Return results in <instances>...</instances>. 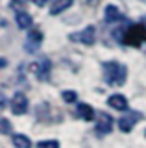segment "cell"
<instances>
[{"mask_svg":"<svg viewBox=\"0 0 146 148\" xmlns=\"http://www.w3.org/2000/svg\"><path fill=\"white\" fill-rule=\"evenodd\" d=\"M76 113H78V117H80V119L89 120V122L94 119V109L91 108L89 104H78V109H76Z\"/></svg>","mask_w":146,"mask_h":148,"instance_id":"cell-11","label":"cell"},{"mask_svg":"<svg viewBox=\"0 0 146 148\" xmlns=\"http://www.w3.org/2000/svg\"><path fill=\"white\" fill-rule=\"evenodd\" d=\"M68 39L70 41H78V43H83V45H94V28L93 26H87L85 30H81L78 32V34H72V35H68Z\"/></svg>","mask_w":146,"mask_h":148,"instance_id":"cell-3","label":"cell"},{"mask_svg":"<svg viewBox=\"0 0 146 148\" xmlns=\"http://www.w3.org/2000/svg\"><path fill=\"white\" fill-rule=\"evenodd\" d=\"M13 145L17 148H31V141L26 135H22V133H15L13 135Z\"/></svg>","mask_w":146,"mask_h":148,"instance_id":"cell-14","label":"cell"},{"mask_svg":"<svg viewBox=\"0 0 146 148\" xmlns=\"http://www.w3.org/2000/svg\"><path fill=\"white\" fill-rule=\"evenodd\" d=\"M144 41H146V26H143V24L130 26L126 30L124 37H122V43L130 45V46H139L141 43H144Z\"/></svg>","mask_w":146,"mask_h":148,"instance_id":"cell-2","label":"cell"},{"mask_svg":"<svg viewBox=\"0 0 146 148\" xmlns=\"http://www.w3.org/2000/svg\"><path fill=\"white\" fill-rule=\"evenodd\" d=\"M104 18H106V22H117L122 18V13L118 11L117 6H113V4H109L106 8V11H104Z\"/></svg>","mask_w":146,"mask_h":148,"instance_id":"cell-10","label":"cell"},{"mask_svg":"<svg viewBox=\"0 0 146 148\" xmlns=\"http://www.w3.org/2000/svg\"><path fill=\"white\" fill-rule=\"evenodd\" d=\"M4 67H6V59L0 58V69H4Z\"/></svg>","mask_w":146,"mask_h":148,"instance_id":"cell-19","label":"cell"},{"mask_svg":"<svg viewBox=\"0 0 146 148\" xmlns=\"http://www.w3.org/2000/svg\"><path fill=\"white\" fill-rule=\"evenodd\" d=\"M76 98H78V95H76L74 91H65L63 92V100L65 102H76Z\"/></svg>","mask_w":146,"mask_h":148,"instance_id":"cell-17","label":"cell"},{"mask_svg":"<svg viewBox=\"0 0 146 148\" xmlns=\"http://www.w3.org/2000/svg\"><path fill=\"white\" fill-rule=\"evenodd\" d=\"M107 104H109V108H113V109L128 111V100H126V96H122V95H113V96H109Z\"/></svg>","mask_w":146,"mask_h":148,"instance_id":"cell-7","label":"cell"},{"mask_svg":"<svg viewBox=\"0 0 146 148\" xmlns=\"http://www.w3.org/2000/svg\"><path fill=\"white\" fill-rule=\"evenodd\" d=\"M17 26H19L20 30L30 28V26H31V17H30L26 11H19V13H17Z\"/></svg>","mask_w":146,"mask_h":148,"instance_id":"cell-13","label":"cell"},{"mask_svg":"<svg viewBox=\"0 0 146 148\" xmlns=\"http://www.w3.org/2000/svg\"><path fill=\"white\" fill-rule=\"evenodd\" d=\"M33 2L37 4V6H41V8H43V6H46V4L50 2V0H33Z\"/></svg>","mask_w":146,"mask_h":148,"instance_id":"cell-18","label":"cell"},{"mask_svg":"<svg viewBox=\"0 0 146 148\" xmlns=\"http://www.w3.org/2000/svg\"><path fill=\"white\" fill-rule=\"evenodd\" d=\"M72 2H74V0H56V2L52 4V8H50V13H52V15H59V13H63L65 9L70 8Z\"/></svg>","mask_w":146,"mask_h":148,"instance_id":"cell-12","label":"cell"},{"mask_svg":"<svg viewBox=\"0 0 146 148\" xmlns=\"http://www.w3.org/2000/svg\"><path fill=\"white\" fill-rule=\"evenodd\" d=\"M50 67H52V65H50L48 59H41V61H35L33 65H31L30 71L33 72L39 80H46L48 74H50Z\"/></svg>","mask_w":146,"mask_h":148,"instance_id":"cell-5","label":"cell"},{"mask_svg":"<svg viewBox=\"0 0 146 148\" xmlns=\"http://www.w3.org/2000/svg\"><path fill=\"white\" fill-rule=\"evenodd\" d=\"M141 115H137V113H131V115H128V117L124 119H120V122H118V128H120V132H131V128L135 126V120L139 119Z\"/></svg>","mask_w":146,"mask_h":148,"instance_id":"cell-9","label":"cell"},{"mask_svg":"<svg viewBox=\"0 0 146 148\" xmlns=\"http://www.w3.org/2000/svg\"><path fill=\"white\" fill-rule=\"evenodd\" d=\"M111 128H113V119L109 117V115L102 113V115H100V122H98V126H96V132L104 135V133L111 132Z\"/></svg>","mask_w":146,"mask_h":148,"instance_id":"cell-8","label":"cell"},{"mask_svg":"<svg viewBox=\"0 0 146 148\" xmlns=\"http://www.w3.org/2000/svg\"><path fill=\"white\" fill-rule=\"evenodd\" d=\"M0 133H11V122L8 119H0Z\"/></svg>","mask_w":146,"mask_h":148,"instance_id":"cell-15","label":"cell"},{"mask_svg":"<svg viewBox=\"0 0 146 148\" xmlns=\"http://www.w3.org/2000/svg\"><path fill=\"white\" fill-rule=\"evenodd\" d=\"M11 111L15 115H24L28 111V98L22 92H15V96L11 98Z\"/></svg>","mask_w":146,"mask_h":148,"instance_id":"cell-4","label":"cell"},{"mask_svg":"<svg viewBox=\"0 0 146 148\" xmlns=\"http://www.w3.org/2000/svg\"><path fill=\"white\" fill-rule=\"evenodd\" d=\"M41 41H43V34H41L39 30L30 32V34H28V39H26V45H24L26 52H35V50L39 48Z\"/></svg>","mask_w":146,"mask_h":148,"instance_id":"cell-6","label":"cell"},{"mask_svg":"<svg viewBox=\"0 0 146 148\" xmlns=\"http://www.w3.org/2000/svg\"><path fill=\"white\" fill-rule=\"evenodd\" d=\"M126 74H128V69L124 65H120L117 61L104 63V76H106V82L109 85H124Z\"/></svg>","mask_w":146,"mask_h":148,"instance_id":"cell-1","label":"cell"},{"mask_svg":"<svg viewBox=\"0 0 146 148\" xmlns=\"http://www.w3.org/2000/svg\"><path fill=\"white\" fill-rule=\"evenodd\" d=\"M37 148H59V143L57 141H41Z\"/></svg>","mask_w":146,"mask_h":148,"instance_id":"cell-16","label":"cell"}]
</instances>
